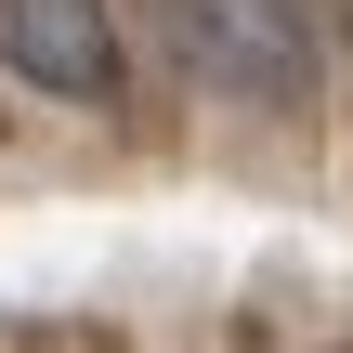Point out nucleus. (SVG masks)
Returning a JSON list of instances; mask_svg holds the SVG:
<instances>
[{"instance_id":"obj_1","label":"nucleus","mask_w":353,"mask_h":353,"mask_svg":"<svg viewBox=\"0 0 353 353\" xmlns=\"http://www.w3.org/2000/svg\"><path fill=\"white\" fill-rule=\"evenodd\" d=\"M157 39L183 52V79L236 92V105H301L314 92V0H157Z\"/></svg>"},{"instance_id":"obj_2","label":"nucleus","mask_w":353,"mask_h":353,"mask_svg":"<svg viewBox=\"0 0 353 353\" xmlns=\"http://www.w3.org/2000/svg\"><path fill=\"white\" fill-rule=\"evenodd\" d=\"M0 65L52 105H118V13L105 0H0Z\"/></svg>"}]
</instances>
